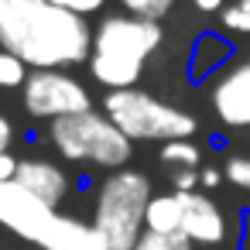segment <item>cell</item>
Returning a JSON list of instances; mask_svg holds the SVG:
<instances>
[{"instance_id":"cell-1","label":"cell","mask_w":250,"mask_h":250,"mask_svg":"<svg viewBox=\"0 0 250 250\" xmlns=\"http://www.w3.org/2000/svg\"><path fill=\"white\" fill-rule=\"evenodd\" d=\"M0 48L28 69H69L89 62L93 28L86 18L48 0H0Z\"/></svg>"},{"instance_id":"cell-2","label":"cell","mask_w":250,"mask_h":250,"mask_svg":"<svg viewBox=\"0 0 250 250\" xmlns=\"http://www.w3.org/2000/svg\"><path fill=\"white\" fill-rule=\"evenodd\" d=\"M161 21H144L134 14H110L93 31L89 76L106 89H134L147 69V59L161 48Z\"/></svg>"},{"instance_id":"cell-3","label":"cell","mask_w":250,"mask_h":250,"mask_svg":"<svg viewBox=\"0 0 250 250\" xmlns=\"http://www.w3.org/2000/svg\"><path fill=\"white\" fill-rule=\"evenodd\" d=\"M0 226L42 250H110L106 236L28 192L21 182H0Z\"/></svg>"},{"instance_id":"cell-4","label":"cell","mask_w":250,"mask_h":250,"mask_svg":"<svg viewBox=\"0 0 250 250\" xmlns=\"http://www.w3.org/2000/svg\"><path fill=\"white\" fill-rule=\"evenodd\" d=\"M154 199L151 178L137 168L110 171L93 202V226L106 236L110 250H134L144 233V216Z\"/></svg>"},{"instance_id":"cell-5","label":"cell","mask_w":250,"mask_h":250,"mask_svg":"<svg viewBox=\"0 0 250 250\" xmlns=\"http://www.w3.org/2000/svg\"><path fill=\"white\" fill-rule=\"evenodd\" d=\"M48 141L65 161L96 165V168H106V171H120L130 161V147H134V141L106 113H96V110L52 120L48 124Z\"/></svg>"},{"instance_id":"cell-6","label":"cell","mask_w":250,"mask_h":250,"mask_svg":"<svg viewBox=\"0 0 250 250\" xmlns=\"http://www.w3.org/2000/svg\"><path fill=\"white\" fill-rule=\"evenodd\" d=\"M103 113L130 137V141H192V134L199 130V120L168 103L158 100L144 89H113L103 96Z\"/></svg>"},{"instance_id":"cell-7","label":"cell","mask_w":250,"mask_h":250,"mask_svg":"<svg viewBox=\"0 0 250 250\" xmlns=\"http://www.w3.org/2000/svg\"><path fill=\"white\" fill-rule=\"evenodd\" d=\"M21 89H24V113L35 120L52 124V120L93 110L89 89L62 69H35Z\"/></svg>"},{"instance_id":"cell-8","label":"cell","mask_w":250,"mask_h":250,"mask_svg":"<svg viewBox=\"0 0 250 250\" xmlns=\"http://www.w3.org/2000/svg\"><path fill=\"white\" fill-rule=\"evenodd\" d=\"M206 100L226 130H250V52L233 55V62L206 83Z\"/></svg>"},{"instance_id":"cell-9","label":"cell","mask_w":250,"mask_h":250,"mask_svg":"<svg viewBox=\"0 0 250 250\" xmlns=\"http://www.w3.org/2000/svg\"><path fill=\"white\" fill-rule=\"evenodd\" d=\"M182 199V233L192 240V243H202V247H219L226 243L229 236V219L226 212L219 209V202L206 192H178Z\"/></svg>"},{"instance_id":"cell-10","label":"cell","mask_w":250,"mask_h":250,"mask_svg":"<svg viewBox=\"0 0 250 250\" xmlns=\"http://www.w3.org/2000/svg\"><path fill=\"white\" fill-rule=\"evenodd\" d=\"M233 45L223 38V35H216V31H202L195 42H192V48H188V62H185V76H188V83L192 86H206L216 72H223L229 62H233Z\"/></svg>"},{"instance_id":"cell-11","label":"cell","mask_w":250,"mask_h":250,"mask_svg":"<svg viewBox=\"0 0 250 250\" xmlns=\"http://www.w3.org/2000/svg\"><path fill=\"white\" fill-rule=\"evenodd\" d=\"M28 192H35L38 199H45L48 206H62V199L69 195V175L62 165L55 161H45V158H21V168H18V178Z\"/></svg>"},{"instance_id":"cell-12","label":"cell","mask_w":250,"mask_h":250,"mask_svg":"<svg viewBox=\"0 0 250 250\" xmlns=\"http://www.w3.org/2000/svg\"><path fill=\"white\" fill-rule=\"evenodd\" d=\"M144 229L151 233H165V236H178L182 233V199L178 192H165L154 195L144 216Z\"/></svg>"},{"instance_id":"cell-13","label":"cell","mask_w":250,"mask_h":250,"mask_svg":"<svg viewBox=\"0 0 250 250\" xmlns=\"http://www.w3.org/2000/svg\"><path fill=\"white\" fill-rule=\"evenodd\" d=\"M161 161H171L178 168H199L202 147L192 141H168V144H161Z\"/></svg>"},{"instance_id":"cell-14","label":"cell","mask_w":250,"mask_h":250,"mask_svg":"<svg viewBox=\"0 0 250 250\" xmlns=\"http://www.w3.org/2000/svg\"><path fill=\"white\" fill-rule=\"evenodd\" d=\"M28 62L24 59H18L14 52H4L0 48V89H18V86H24L28 83Z\"/></svg>"},{"instance_id":"cell-15","label":"cell","mask_w":250,"mask_h":250,"mask_svg":"<svg viewBox=\"0 0 250 250\" xmlns=\"http://www.w3.org/2000/svg\"><path fill=\"white\" fill-rule=\"evenodd\" d=\"M124 7V14L144 18V21H165L175 7V0H117Z\"/></svg>"},{"instance_id":"cell-16","label":"cell","mask_w":250,"mask_h":250,"mask_svg":"<svg viewBox=\"0 0 250 250\" xmlns=\"http://www.w3.org/2000/svg\"><path fill=\"white\" fill-rule=\"evenodd\" d=\"M219 24H223L229 35L250 38V0H233V4H226L223 14H219Z\"/></svg>"},{"instance_id":"cell-17","label":"cell","mask_w":250,"mask_h":250,"mask_svg":"<svg viewBox=\"0 0 250 250\" xmlns=\"http://www.w3.org/2000/svg\"><path fill=\"white\" fill-rule=\"evenodd\" d=\"M134 250H192V240H188L185 233H178V236H165V233H151V229H144Z\"/></svg>"},{"instance_id":"cell-18","label":"cell","mask_w":250,"mask_h":250,"mask_svg":"<svg viewBox=\"0 0 250 250\" xmlns=\"http://www.w3.org/2000/svg\"><path fill=\"white\" fill-rule=\"evenodd\" d=\"M223 175H226V182H229V185H236L240 192H247V195H250V158H243V154L229 158V161H226V168H223Z\"/></svg>"},{"instance_id":"cell-19","label":"cell","mask_w":250,"mask_h":250,"mask_svg":"<svg viewBox=\"0 0 250 250\" xmlns=\"http://www.w3.org/2000/svg\"><path fill=\"white\" fill-rule=\"evenodd\" d=\"M48 4L65 7V11L79 14V18H89V14H100V11L106 7V0H48Z\"/></svg>"},{"instance_id":"cell-20","label":"cell","mask_w":250,"mask_h":250,"mask_svg":"<svg viewBox=\"0 0 250 250\" xmlns=\"http://www.w3.org/2000/svg\"><path fill=\"white\" fill-rule=\"evenodd\" d=\"M195 188H202V171H195V168H178V175H175V192H195Z\"/></svg>"},{"instance_id":"cell-21","label":"cell","mask_w":250,"mask_h":250,"mask_svg":"<svg viewBox=\"0 0 250 250\" xmlns=\"http://www.w3.org/2000/svg\"><path fill=\"white\" fill-rule=\"evenodd\" d=\"M18 168H21V158H14L11 151L0 154V182H14L18 178Z\"/></svg>"},{"instance_id":"cell-22","label":"cell","mask_w":250,"mask_h":250,"mask_svg":"<svg viewBox=\"0 0 250 250\" xmlns=\"http://www.w3.org/2000/svg\"><path fill=\"white\" fill-rule=\"evenodd\" d=\"M236 250H250V209L240 212V236H236Z\"/></svg>"},{"instance_id":"cell-23","label":"cell","mask_w":250,"mask_h":250,"mask_svg":"<svg viewBox=\"0 0 250 250\" xmlns=\"http://www.w3.org/2000/svg\"><path fill=\"white\" fill-rule=\"evenodd\" d=\"M11 141H14V127H11V120H7V117H0V154L11 147Z\"/></svg>"},{"instance_id":"cell-24","label":"cell","mask_w":250,"mask_h":250,"mask_svg":"<svg viewBox=\"0 0 250 250\" xmlns=\"http://www.w3.org/2000/svg\"><path fill=\"white\" fill-rule=\"evenodd\" d=\"M195 4V11H202V14H223V7H226V0H192Z\"/></svg>"},{"instance_id":"cell-25","label":"cell","mask_w":250,"mask_h":250,"mask_svg":"<svg viewBox=\"0 0 250 250\" xmlns=\"http://www.w3.org/2000/svg\"><path fill=\"white\" fill-rule=\"evenodd\" d=\"M223 178H226V175H223L219 168H202V188H216Z\"/></svg>"}]
</instances>
